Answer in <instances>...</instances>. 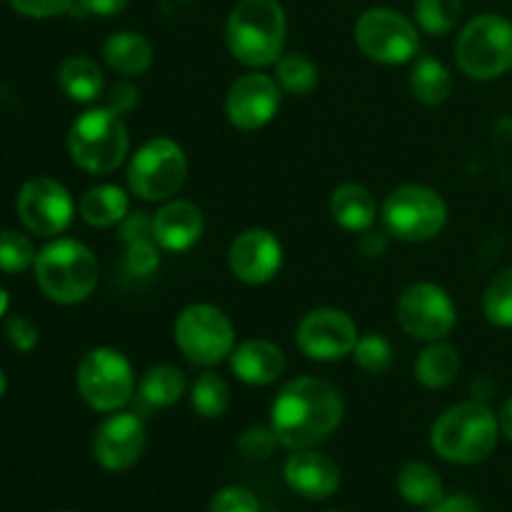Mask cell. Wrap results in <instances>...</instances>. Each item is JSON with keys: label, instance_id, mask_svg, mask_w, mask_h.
<instances>
[{"label": "cell", "instance_id": "cell-4", "mask_svg": "<svg viewBox=\"0 0 512 512\" xmlns=\"http://www.w3.org/2000/svg\"><path fill=\"white\" fill-rule=\"evenodd\" d=\"M498 435L500 425L493 408L478 400H465L435 420L430 445L448 463L475 465L493 455Z\"/></svg>", "mask_w": 512, "mask_h": 512}, {"label": "cell", "instance_id": "cell-19", "mask_svg": "<svg viewBox=\"0 0 512 512\" xmlns=\"http://www.w3.org/2000/svg\"><path fill=\"white\" fill-rule=\"evenodd\" d=\"M285 483L293 493L308 500H325L338 493L340 468L323 453L315 450H293L285 463Z\"/></svg>", "mask_w": 512, "mask_h": 512}, {"label": "cell", "instance_id": "cell-48", "mask_svg": "<svg viewBox=\"0 0 512 512\" xmlns=\"http://www.w3.org/2000/svg\"><path fill=\"white\" fill-rule=\"evenodd\" d=\"M5 390H8V378H5V373L0 370V398L5 395Z\"/></svg>", "mask_w": 512, "mask_h": 512}, {"label": "cell", "instance_id": "cell-46", "mask_svg": "<svg viewBox=\"0 0 512 512\" xmlns=\"http://www.w3.org/2000/svg\"><path fill=\"white\" fill-rule=\"evenodd\" d=\"M495 395V383L488 378H478L473 383V400L478 403H490V398Z\"/></svg>", "mask_w": 512, "mask_h": 512}, {"label": "cell", "instance_id": "cell-32", "mask_svg": "<svg viewBox=\"0 0 512 512\" xmlns=\"http://www.w3.org/2000/svg\"><path fill=\"white\" fill-rule=\"evenodd\" d=\"M483 313L495 328H512V268L500 270L483 293Z\"/></svg>", "mask_w": 512, "mask_h": 512}, {"label": "cell", "instance_id": "cell-24", "mask_svg": "<svg viewBox=\"0 0 512 512\" xmlns=\"http://www.w3.org/2000/svg\"><path fill=\"white\" fill-rule=\"evenodd\" d=\"M463 360H460V350L455 345L445 343V340H435L430 343L423 353L418 355L413 365L415 380L428 390H443L458 380Z\"/></svg>", "mask_w": 512, "mask_h": 512}, {"label": "cell", "instance_id": "cell-16", "mask_svg": "<svg viewBox=\"0 0 512 512\" xmlns=\"http://www.w3.org/2000/svg\"><path fill=\"white\" fill-rule=\"evenodd\" d=\"M145 423L135 413L118 410L98 425L93 435V458L110 473L130 470L145 453Z\"/></svg>", "mask_w": 512, "mask_h": 512}, {"label": "cell", "instance_id": "cell-2", "mask_svg": "<svg viewBox=\"0 0 512 512\" xmlns=\"http://www.w3.org/2000/svg\"><path fill=\"white\" fill-rule=\"evenodd\" d=\"M288 35V15L280 0H238L225 20V45L245 68L278 63Z\"/></svg>", "mask_w": 512, "mask_h": 512}, {"label": "cell", "instance_id": "cell-10", "mask_svg": "<svg viewBox=\"0 0 512 512\" xmlns=\"http://www.w3.org/2000/svg\"><path fill=\"white\" fill-rule=\"evenodd\" d=\"M180 353L193 365L213 368L235 350V328L228 315L208 303H193L180 310L173 325Z\"/></svg>", "mask_w": 512, "mask_h": 512}, {"label": "cell", "instance_id": "cell-11", "mask_svg": "<svg viewBox=\"0 0 512 512\" xmlns=\"http://www.w3.org/2000/svg\"><path fill=\"white\" fill-rule=\"evenodd\" d=\"M418 25L393 8H370L355 20V45L380 65H405L420 50Z\"/></svg>", "mask_w": 512, "mask_h": 512}, {"label": "cell", "instance_id": "cell-28", "mask_svg": "<svg viewBox=\"0 0 512 512\" xmlns=\"http://www.w3.org/2000/svg\"><path fill=\"white\" fill-rule=\"evenodd\" d=\"M138 395L150 408H170L185 395V375L183 370L170 363L153 365L148 373L140 378Z\"/></svg>", "mask_w": 512, "mask_h": 512}, {"label": "cell", "instance_id": "cell-31", "mask_svg": "<svg viewBox=\"0 0 512 512\" xmlns=\"http://www.w3.org/2000/svg\"><path fill=\"white\" fill-rule=\"evenodd\" d=\"M463 15V0H415V25L425 35H448Z\"/></svg>", "mask_w": 512, "mask_h": 512}, {"label": "cell", "instance_id": "cell-45", "mask_svg": "<svg viewBox=\"0 0 512 512\" xmlns=\"http://www.w3.org/2000/svg\"><path fill=\"white\" fill-rule=\"evenodd\" d=\"M498 425H500V433L512 443V398L503 400L498 410Z\"/></svg>", "mask_w": 512, "mask_h": 512}, {"label": "cell", "instance_id": "cell-1", "mask_svg": "<svg viewBox=\"0 0 512 512\" xmlns=\"http://www.w3.org/2000/svg\"><path fill=\"white\" fill-rule=\"evenodd\" d=\"M345 415L343 398L320 378H295L280 388L270 405V428L288 450H308L328 440Z\"/></svg>", "mask_w": 512, "mask_h": 512}, {"label": "cell", "instance_id": "cell-40", "mask_svg": "<svg viewBox=\"0 0 512 512\" xmlns=\"http://www.w3.org/2000/svg\"><path fill=\"white\" fill-rule=\"evenodd\" d=\"M140 90L133 83H115L105 95V108H110L118 115H128L138 108Z\"/></svg>", "mask_w": 512, "mask_h": 512}, {"label": "cell", "instance_id": "cell-26", "mask_svg": "<svg viewBox=\"0 0 512 512\" xmlns=\"http://www.w3.org/2000/svg\"><path fill=\"white\" fill-rule=\"evenodd\" d=\"M410 93L418 103L430 105H443L445 100L453 95V75L445 68V63H440L433 55H423L413 63V70H410Z\"/></svg>", "mask_w": 512, "mask_h": 512}, {"label": "cell", "instance_id": "cell-36", "mask_svg": "<svg viewBox=\"0 0 512 512\" xmlns=\"http://www.w3.org/2000/svg\"><path fill=\"white\" fill-rule=\"evenodd\" d=\"M160 265V245L153 238L135 240L128 243V255H125V268L133 275H153Z\"/></svg>", "mask_w": 512, "mask_h": 512}, {"label": "cell", "instance_id": "cell-39", "mask_svg": "<svg viewBox=\"0 0 512 512\" xmlns=\"http://www.w3.org/2000/svg\"><path fill=\"white\" fill-rule=\"evenodd\" d=\"M15 13L25 15V18H58V15L70 13L75 0H10Z\"/></svg>", "mask_w": 512, "mask_h": 512}, {"label": "cell", "instance_id": "cell-22", "mask_svg": "<svg viewBox=\"0 0 512 512\" xmlns=\"http://www.w3.org/2000/svg\"><path fill=\"white\" fill-rule=\"evenodd\" d=\"M153 55V43L135 30H118L103 45L105 63L125 78L143 75L153 65Z\"/></svg>", "mask_w": 512, "mask_h": 512}, {"label": "cell", "instance_id": "cell-6", "mask_svg": "<svg viewBox=\"0 0 512 512\" xmlns=\"http://www.w3.org/2000/svg\"><path fill=\"white\" fill-rule=\"evenodd\" d=\"M455 63L470 80H498L512 70V20L485 13L470 20L455 40Z\"/></svg>", "mask_w": 512, "mask_h": 512}, {"label": "cell", "instance_id": "cell-20", "mask_svg": "<svg viewBox=\"0 0 512 512\" xmlns=\"http://www.w3.org/2000/svg\"><path fill=\"white\" fill-rule=\"evenodd\" d=\"M230 370L240 383L265 388V385H273L283 378L285 353L265 338L243 340L230 353Z\"/></svg>", "mask_w": 512, "mask_h": 512}, {"label": "cell", "instance_id": "cell-15", "mask_svg": "<svg viewBox=\"0 0 512 512\" xmlns=\"http://www.w3.org/2000/svg\"><path fill=\"white\" fill-rule=\"evenodd\" d=\"M283 103V90L273 75H265L260 70L245 73L230 85L225 95V115L230 125L243 133L265 128L270 120L278 115Z\"/></svg>", "mask_w": 512, "mask_h": 512}, {"label": "cell", "instance_id": "cell-13", "mask_svg": "<svg viewBox=\"0 0 512 512\" xmlns=\"http://www.w3.org/2000/svg\"><path fill=\"white\" fill-rule=\"evenodd\" d=\"M15 210L30 235L58 238L73 223L75 203L63 183L48 175H35L20 185Z\"/></svg>", "mask_w": 512, "mask_h": 512}, {"label": "cell", "instance_id": "cell-51", "mask_svg": "<svg viewBox=\"0 0 512 512\" xmlns=\"http://www.w3.org/2000/svg\"><path fill=\"white\" fill-rule=\"evenodd\" d=\"M328 512H340V510H328Z\"/></svg>", "mask_w": 512, "mask_h": 512}, {"label": "cell", "instance_id": "cell-5", "mask_svg": "<svg viewBox=\"0 0 512 512\" xmlns=\"http://www.w3.org/2000/svg\"><path fill=\"white\" fill-rule=\"evenodd\" d=\"M128 150L130 135L123 115L105 105L80 113L68 130L70 158L90 175L115 173L128 158Z\"/></svg>", "mask_w": 512, "mask_h": 512}, {"label": "cell", "instance_id": "cell-35", "mask_svg": "<svg viewBox=\"0 0 512 512\" xmlns=\"http://www.w3.org/2000/svg\"><path fill=\"white\" fill-rule=\"evenodd\" d=\"M278 445V435L273 433L270 425H253V428L243 430V435L238 438V453L245 460L260 463V460H268Z\"/></svg>", "mask_w": 512, "mask_h": 512}, {"label": "cell", "instance_id": "cell-12", "mask_svg": "<svg viewBox=\"0 0 512 512\" xmlns=\"http://www.w3.org/2000/svg\"><path fill=\"white\" fill-rule=\"evenodd\" d=\"M398 323L405 335L423 343L445 340L458 323V308L438 283H413L398 298Z\"/></svg>", "mask_w": 512, "mask_h": 512}, {"label": "cell", "instance_id": "cell-44", "mask_svg": "<svg viewBox=\"0 0 512 512\" xmlns=\"http://www.w3.org/2000/svg\"><path fill=\"white\" fill-rule=\"evenodd\" d=\"M428 512H483V510H480V505L475 503L470 495H450V498H443L435 505H430Z\"/></svg>", "mask_w": 512, "mask_h": 512}, {"label": "cell", "instance_id": "cell-18", "mask_svg": "<svg viewBox=\"0 0 512 512\" xmlns=\"http://www.w3.org/2000/svg\"><path fill=\"white\" fill-rule=\"evenodd\" d=\"M205 230L203 210L190 200H165L153 215V240L160 250L185 253L200 240Z\"/></svg>", "mask_w": 512, "mask_h": 512}, {"label": "cell", "instance_id": "cell-37", "mask_svg": "<svg viewBox=\"0 0 512 512\" xmlns=\"http://www.w3.org/2000/svg\"><path fill=\"white\" fill-rule=\"evenodd\" d=\"M210 512H260V503L250 490L223 488L210 500Z\"/></svg>", "mask_w": 512, "mask_h": 512}, {"label": "cell", "instance_id": "cell-14", "mask_svg": "<svg viewBox=\"0 0 512 512\" xmlns=\"http://www.w3.org/2000/svg\"><path fill=\"white\" fill-rule=\"evenodd\" d=\"M358 338V325L340 308L310 310L295 328L298 350L318 363H333L353 355Z\"/></svg>", "mask_w": 512, "mask_h": 512}, {"label": "cell", "instance_id": "cell-9", "mask_svg": "<svg viewBox=\"0 0 512 512\" xmlns=\"http://www.w3.org/2000/svg\"><path fill=\"white\" fill-rule=\"evenodd\" d=\"M75 385L95 413H118L135 395L133 365L120 350L100 345L80 358Z\"/></svg>", "mask_w": 512, "mask_h": 512}, {"label": "cell", "instance_id": "cell-27", "mask_svg": "<svg viewBox=\"0 0 512 512\" xmlns=\"http://www.w3.org/2000/svg\"><path fill=\"white\" fill-rule=\"evenodd\" d=\"M398 490L410 505H420V508H430L445 498L438 470L430 468L423 460H410L400 468Z\"/></svg>", "mask_w": 512, "mask_h": 512}, {"label": "cell", "instance_id": "cell-42", "mask_svg": "<svg viewBox=\"0 0 512 512\" xmlns=\"http://www.w3.org/2000/svg\"><path fill=\"white\" fill-rule=\"evenodd\" d=\"M120 233L123 240L135 243V240L153 238V218H148V213H133L120 223Z\"/></svg>", "mask_w": 512, "mask_h": 512}, {"label": "cell", "instance_id": "cell-38", "mask_svg": "<svg viewBox=\"0 0 512 512\" xmlns=\"http://www.w3.org/2000/svg\"><path fill=\"white\" fill-rule=\"evenodd\" d=\"M5 338H8V343L13 345L18 353H30V350L38 345L40 333L38 328H35L33 320L23 318V315H10V318L5 320Z\"/></svg>", "mask_w": 512, "mask_h": 512}, {"label": "cell", "instance_id": "cell-34", "mask_svg": "<svg viewBox=\"0 0 512 512\" xmlns=\"http://www.w3.org/2000/svg\"><path fill=\"white\" fill-rule=\"evenodd\" d=\"M33 240L20 230H0V273L18 275L33 268L35 263Z\"/></svg>", "mask_w": 512, "mask_h": 512}, {"label": "cell", "instance_id": "cell-8", "mask_svg": "<svg viewBox=\"0 0 512 512\" xmlns=\"http://www.w3.org/2000/svg\"><path fill=\"white\" fill-rule=\"evenodd\" d=\"M188 178V155L173 138H150L128 165L130 193L145 203H165L180 193Z\"/></svg>", "mask_w": 512, "mask_h": 512}, {"label": "cell", "instance_id": "cell-43", "mask_svg": "<svg viewBox=\"0 0 512 512\" xmlns=\"http://www.w3.org/2000/svg\"><path fill=\"white\" fill-rule=\"evenodd\" d=\"M388 243H390V235L388 230H365V233H360V250H363L368 258H380V255L388 250Z\"/></svg>", "mask_w": 512, "mask_h": 512}, {"label": "cell", "instance_id": "cell-21", "mask_svg": "<svg viewBox=\"0 0 512 512\" xmlns=\"http://www.w3.org/2000/svg\"><path fill=\"white\" fill-rule=\"evenodd\" d=\"M330 215L348 233H365L378 220V203L360 183H343L330 195Z\"/></svg>", "mask_w": 512, "mask_h": 512}, {"label": "cell", "instance_id": "cell-50", "mask_svg": "<svg viewBox=\"0 0 512 512\" xmlns=\"http://www.w3.org/2000/svg\"><path fill=\"white\" fill-rule=\"evenodd\" d=\"M60 512H73V510H60Z\"/></svg>", "mask_w": 512, "mask_h": 512}, {"label": "cell", "instance_id": "cell-30", "mask_svg": "<svg viewBox=\"0 0 512 512\" xmlns=\"http://www.w3.org/2000/svg\"><path fill=\"white\" fill-rule=\"evenodd\" d=\"M190 405L205 420H215L230 408V385L218 373H203L190 388Z\"/></svg>", "mask_w": 512, "mask_h": 512}, {"label": "cell", "instance_id": "cell-23", "mask_svg": "<svg viewBox=\"0 0 512 512\" xmlns=\"http://www.w3.org/2000/svg\"><path fill=\"white\" fill-rule=\"evenodd\" d=\"M78 213L90 228H113L120 225L130 213V200L120 185L103 183L85 190L78 203Z\"/></svg>", "mask_w": 512, "mask_h": 512}, {"label": "cell", "instance_id": "cell-25", "mask_svg": "<svg viewBox=\"0 0 512 512\" xmlns=\"http://www.w3.org/2000/svg\"><path fill=\"white\" fill-rule=\"evenodd\" d=\"M58 85L75 103H93L103 95L105 75L93 58L73 55V58H65L60 63Z\"/></svg>", "mask_w": 512, "mask_h": 512}, {"label": "cell", "instance_id": "cell-49", "mask_svg": "<svg viewBox=\"0 0 512 512\" xmlns=\"http://www.w3.org/2000/svg\"><path fill=\"white\" fill-rule=\"evenodd\" d=\"M180 3H193V0H180Z\"/></svg>", "mask_w": 512, "mask_h": 512}, {"label": "cell", "instance_id": "cell-3", "mask_svg": "<svg viewBox=\"0 0 512 512\" xmlns=\"http://www.w3.org/2000/svg\"><path fill=\"white\" fill-rule=\"evenodd\" d=\"M33 273L45 298L58 305H80L98 288L100 265L85 243L55 238L38 250Z\"/></svg>", "mask_w": 512, "mask_h": 512}, {"label": "cell", "instance_id": "cell-33", "mask_svg": "<svg viewBox=\"0 0 512 512\" xmlns=\"http://www.w3.org/2000/svg\"><path fill=\"white\" fill-rule=\"evenodd\" d=\"M353 360L363 373L383 375L393 365V345L385 335L365 333L358 338V345L353 350Z\"/></svg>", "mask_w": 512, "mask_h": 512}, {"label": "cell", "instance_id": "cell-29", "mask_svg": "<svg viewBox=\"0 0 512 512\" xmlns=\"http://www.w3.org/2000/svg\"><path fill=\"white\" fill-rule=\"evenodd\" d=\"M275 80L283 93L303 98L318 88V65L303 53L280 55L275 63Z\"/></svg>", "mask_w": 512, "mask_h": 512}, {"label": "cell", "instance_id": "cell-47", "mask_svg": "<svg viewBox=\"0 0 512 512\" xmlns=\"http://www.w3.org/2000/svg\"><path fill=\"white\" fill-rule=\"evenodd\" d=\"M8 305H10V298H8V290L0 285V320L5 318V313H8Z\"/></svg>", "mask_w": 512, "mask_h": 512}, {"label": "cell", "instance_id": "cell-7", "mask_svg": "<svg viewBox=\"0 0 512 512\" xmlns=\"http://www.w3.org/2000/svg\"><path fill=\"white\" fill-rule=\"evenodd\" d=\"M383 228L405 243H425L438 238L448 225V203L428 185H398L380 208Z\"/></svg>", "mask_w": 512, "mask_h": 512}, {"label": "cell", "instance_id": "cell-17", "mask_svg": "<svg viewBox=\"0 0 512 512\" xmlns=\"http://www.w3.org/2000/svg\"><path fill=\"white\" fill-rule=\"evenodd\" d=\"M228 268L245 285L270 283L283 268V245L265 228L243 230L228 248Z\"/></svg>", "mask_w": 512, "mask_h": 512}, {"label": "cell", "instance_id": "cell-41", "mask_svg": "<svg viewBox=\"0 0 512 512\" xmlns=\"http://www.w3.org/2000/svg\"><path fill=\"white\" fill-rule=\"evenodd\" d=\"M130 0H75L73 13L95 15V18H113L128 8Z\"/></svg>", "mask_w": 512, "mask_h": 512}]
</instances>
